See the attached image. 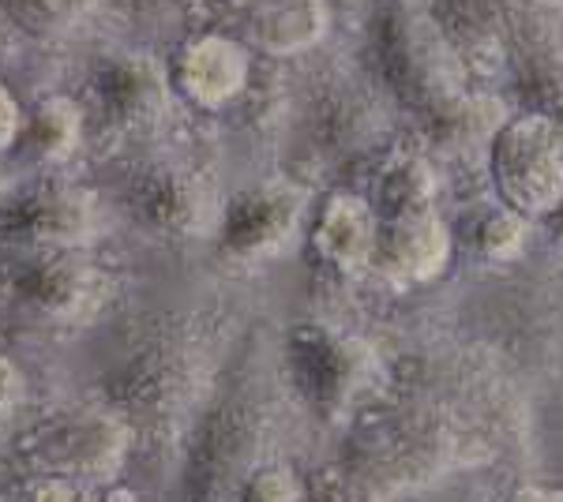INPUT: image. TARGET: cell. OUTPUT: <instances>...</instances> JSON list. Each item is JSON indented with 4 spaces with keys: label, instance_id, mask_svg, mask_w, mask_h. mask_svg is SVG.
<instances>
[{
    "label": "cell",
    "instance_id": "6da1fadb",
    "mask_svg": "<svg viewBox=\"0 0 563 502\" xmlns=\"http://www.w3.org/2000/svg\"><path fill=\"white\" fill-rule=\"evenodd\" d=\"M214 353L207 334L188 319L158 326L121 368L109 376V405L132 424L135 439L154 446L177 439L199 413Z\"/></svg>",
    "mask_w": 563,
    "mask_h": 502
},
{
    "label": "cell",
    "instance_id": "7a4b0ae2",
    "mask_svg": "<svg viewBox=\"0 0 563 502\" xmlns=\"http://www.w3.org/2000/svg\"><path fill=\"white\" fill-rule=\"evenodd\" d=\"M368 53L387 94L413 116L474 87L432 4L424 0H372Z\"/></svg>",
    "mask_w": 563,
    "mask_h": 502
},
{
    "label": "cell",
    "instance_id": "3957f363",
    "mask_svg": "<svg viewBox=\"0 0 563 502\" xmlns=\"http://www.w3.org/2000/svg\"><path fill=\"white\" fill-rule=\"evenodd\" d=\"M275 401L256 376H244L238 387L203 416L199 443L188 469L192 502H218L252 469L267 461V446L275 439Z\"/></svg>",
    "mask_w": 563,
    "mask_h": 502
},
{
    "label": "cell",
    "instance_id": "277c9868",
    "mask_svg": "<svg viewBox=\"0 0 563 502\" xmlns=\"http://www.w3.org/2000/svg\"><path fill=\"white\" fill-rule=\"evenodd\" d=\"M499 203L544 222L563 203V132L556 116L515 109L485 150Z\"/></svg>",
    "mask_w": 563,
    "mask_h": 502
},
{
    "label": "cell",
    "instance_id": "5b68a950",
    "mask_svg": "<svg viewBox=\"0 0 563 502\" xmlns=\"http://www.w3.org/2000/svg\"><path fill=\"white\" fill-rule=\"evenodd\" d=\"M282 368L297 398L323 420H339L372 376V353L357 334L323 319H301L282 337Z\"/></svg>",
    "mask_w": 563,
    "mask_h": 502
},
{
    "label": "cell",
    "instance_id": "8992f818",
    "mask_svg": "<svg viewBox=\"0 0 563 502\" xmlns=\"http://www.w3.org/2000/svg\"><path fill=\"white\" fill-rule=\"evenodd\" d=\"M132 443V424L113 405H87L42 420L20 443V458L31 472L87 483L113 477L129 458Z\"/></svg>",
    "mask_w": 563,
    "mask_h": 502
},
{
    "label": "cell",
    "instance_id": "52a82bcc",
    "mask_svg": "<svg viewBox=\"0 0 563 502\" xmlns=\"http://www.w3.org/2000/svg\"><path fill=\"white\" fill-rule=\"evenodd\" d=\"M124 203L143 230L174 236V241L218 233L225 210L211 172L180 158H162L143 166L124 188Z\"/></svg>",
    "mask_w": 563,
    "mask_h": 502
},
{
    "label": "cell",
    "instance_id": "ba28073f",
    "mask_svg": "<svg viewBox=\"0 0 563 502\" xmlns=\"http://www.w3.org/2000/svg\"><path fill=\"white\" fill-rule=\"evenodd\" d=\"M98 236L95 191L71 180H38L0 207V248L15 255L87 248Z\"/></svg>",
    "mask_w": 563,
    "mask_h": 502
},
{
    "label": "cell",
    "instance_id": "9c48e42d",
    "mask_svg": "<svg viewBox=\"0 0 563 502\" xmlns=\"http://www.w3.org/2000/svg\"><path fill=\"white\" fill-rule=\"evenodd\" d=\"M174 79L169 68L151 53H109L95 64L90 76V102L109 135L143 140L158 132L174 113Z\"/></svg>",
    "mask_w": 563,
    "mask_h": 502
},
{
    "label": "cell",
    "instance_id": "30bf717a",
    "mask_svg": "<svg viewBox=\"0 0 563 502\" xmlns=\"http://www.w3.org/2000/svg\"><path fill=\"white\" fill-rule=\"evenodd\" d=\"M451 439L443 416L429 405H406L395 409L384 424L368 427L361 435L357 450L361 461L346 465L353 480H361L368 491L379 488H410L417 469H435L451 458Z\"/></svg>",
    "mask_w": 563,
    "mask_h": 502
},
{
    "label": "cell",
    "instance_id": "8fae6325",
    "mask_svg": "<svg viewBox=\"0 0 563 502\" xmlns=\"http://www.w3.org/2000/svg\"><path fill=\"white\" fill-rule=\"evenodd\" d=\"M12 289L23 308L49 323H90L113 297V278L87 255V248H53L20 255Z\"/></svg>",
    "mask_w": 563,
    "mask_h": 502
},
{
    "label": "cell",
    "instance_id": "7c38bea8",
    "mask_svg": "<svg viewBox=\"0 0 563 502\" xmlns=\"http://www.w3.org/2000/svg\"><path fill=\"white\" fill-rule=\"evenodd\" d=\"M214 31L263 57H301L331 34L327 0H207Z\"/></svg>",
    "mask_w": 563,
    "mask_h": 502
},
{
    "label": "cell",
    "instance_id": "4fadbf2b",
    "mask_svg": "<svg viewBox=\"0 0 563 502\" xmlns=\"http://www.w3.org/2000/svg\"><path fill=\"white\" fill-rule=\"evenodd\" d=\"M308 217V196L294 180H260L225 203L218 244L233 259H271L297 241Z\"/></svg>",
    "mask_w": 563,
    "mask_h": 502
},
{
    "label": "cell",
    "instance_id": "5bb4252c",
    "mask_svg": "<svg viewBox=\"0 0 563 502\" xmlns=\"http://www.w3.org/2000/svg\"><path fill=\"white\" fill-rule=\"evenodd\" d=\"M522 109L563 113V4L560 0H515L511 68Z\"/></svg>",
    "mask_w": 563,
    "mask_h": 502
},
{
    "label": "cell",
    "instance_id": "9a60e30c",
    "mask_svg": "<svg viewBox=\"0 0 563 502\" xmlns=\"http://www.w3.org/2000/svg\"><path fill=\"white\" fill-rule=\"evenodd\" d=\"M455 248V230L443 222L440 207L413 210V214H390L379 217L368 274L398 289L429 286L451 267Z\"/></svg>",
    "mask_w": 563,
    "mask_h": 502
},
{
    "label": "cell",
    "instance_id": "2e32d148",
    "mask_svg": "<svg viewBox=\"0 0 563 502\" xmlns=\"http://www.w3.org/2000/svg\"><path fill=\"white\" fill-rule=\"evenodd\" d=\"M166 68L177 98L203 113H222L241 102L252 87V49H244L233 34L214 31V26L180 42Z\"/></svg>",
    "mask_w": 563,
    "mask_h": 502
},
{
    "label": "cell",
    "instance_id": "e0dca14e",
    "mask_svg": "<svg viewBox=\"0 0 563 502\" xmlns=\"http://www.w3.org/2000/svg\"><path fill=\"white\" fill-rule=\"evenodd\" d=\"M379 214L365 191L334 188L308 222V248L334 274H365L376 252Z\"/></svg>",
    "mask_w": 563,
    "mask_h": 502
},
{
    "label": "cell",
    "instance_id": "ac0fdd59",
    "mask_svg": "<svg viewBox=\"0 0 563 502\" xmlns=\"http://www.w3.org/2000/svg\"><path fill=\"white\" fill-rule=\"evenodd\" d=\"M507 116H511V109L504 105V98H496L493 90L466 87L459 94H451L448 102L432 105L429 113L417 116V124H421V135L432 150L470 154L488 150V143L496 140Z\"/></svg>",
    "mask_w": 563,
    "mask_h": 502
},
{
    "label": "cell",
    "instance_id": "d6986e66",
    "mask_svg": "<svg viewBox=\"0 0 563 502\" xmlns=\"http://www.w3.org/2000/svg\"><path fill=\"white\" fill-rule=\"evenodd\" d=\"M379 105L365 87L334 83L312 105V140L331 158H357L379 140Z\"/></svg>",
    "mask_w": 563,
    "mask_h": 502
},
{
    "label": "cell",
    "instance_id": "ffe728a7",
    "mask_svg": "<svg viewBox=\"0 0 563 502\" xmlns=\"http://www.w3.org/2000/svg\"><path fill=\"white\" fill-rule=\"evenodd\" d=\"M379 217L390 214H413V210H432L440 196V177L424 150L413 147H390L376 161L368 177V191Z\"/></svg>",
    "mask_w": 563,
    "mask_h": 502
},
{
    "label": "cell",
    "instance_id": "44dd1931",
    "mask_svg": "<svg viewBox=\"0 0 563 502\" xmlns=\"http://www.w3.org/2000/svg\"><path fill=\"white\" fill-rule=\"evenodd\" d=\"M530 217H522L519 210H511L496 199V203H481L462 217L455 230V244L470 255H477L481 263L504 267V263L522 259L526 248H530Z\"/></svg>",
    "mask_w": 563,
    "mask_h": 502
},
{
    "label": "cell",
    "instance_id": "7402d4cb",
    "mask_svg": "<svg viewBox=\"0 0 563 502\" xmlns=\"http://www.w3.org/2000/svg\"><path fill=\"white\" fill-rule=\"evenodd\" d=\"M20 140L38 161H65L84 143V109L65 94L42 98L23 121Z\"/></svg>",
    "mask_w": 563,
    "mask_h": 502
},
{
    "label": "cell",
    "instance_id": "603a6c76",
    "mask_svg": "<svg viewBox=\"0 0 563 502\" xmlns=\"http://www.w3.org/2000/svg\"><path fill=\"white\" fill-rule=\"evenodd\" d=\"M102 0H0V12L34 38H68L98 12Z\"/></svg>",
    "mask_w": 563,
    "mask_h": 502
},
{
    "label": "cell",
    "instance_id": "cb8c5ba5",
    "mask_svg": "<svg viewBox=\"0 0 563 502\" xmlns=\"http://www.w3.org/2000/svg\"><path fill=\"white\" fill-rule=\"evenodd\" d=\"M238 502H308L305 480L297 477L289 465L282 461H263L260 469H252L241 480Z\"/></svg>",
    "mask_w": 563,
    "mask_h": 502
},
{
    "label": "cell",
    "instance_id": "d4e9b609",
    "mask_svg": "<svg viewBox=\"0 0 563 502\" xmlns=\"http://www.w3.org/2000/svg\"><path fill=\"white\" fill-rule=\"evenodd\" d=\"M0 502H90L79 480L31 472L23 480H0Z\"/></svg>",
    "mask_w": 563,
    "mask_h": 502
},
{
    "label": "cell",
    "instance_id": "484cf974",
    "mask_svg": "<svg viewBox=\"0 0 563 502\" xmlns=\"http://www.w3.org/2000/svg\"><path fill=\"white\" fill-rule=\"evenodd\" d=\"M23 394H26V382L20 376V368L8 356H0V424L8 416H15V409L23 405Z\"/></svg>",
    "mask_w": 563,
    "mask_h": 502
},
{
    "label": "cell",
    "instance_id": "4316f807",
    "mask_svg": "<svg viewBox=\"0 0 563 502\" xmlns=\"http://www.w3.org/2000/svg\"><path fill=\"white\" fill-rule=\"evenodd\" d=\"M132 12L151 15V20H174V15H192L203 12L207 0H129Z\"/></svg>",
    "mask_w": 563,
    "mask_h": 502
},
{
    "label": "cell",
    "instance_id": "83f0119b",
    "mask_svg": "<svg viewBox=\"0 0 563 502\" xmlns=\"http://www.w3.org/2000/svg\"><path fill=\"white\" fill-rule=\"evenodd\" d=\"M23 132V113H20V102H15V94L0 83V154L12 147L15 140H20Z\"/></svg>",
    "mask_w": 563,
    "mask_h": 502
},
{
    "label": "cell",
    "instance_id": "f1b7e54d",
    "mask_svg": "<svg viewBox=\"0 0 563 502\" xmlns=\"http://www.w3.org/2000/svg\"><path fill=\"white\" fill-rule=\"evenodd\" d=\"M507 502H563V488H519Z\"/></svg>",
    "mask_w": 563,
    "mask_h": 502
},
{
    "label": "cell",
    "instance_id": "f546056e",
    "mask_svg": "<svg viewBox=\"0 0 563 502\" xmlns=\"http://www.w3.org/2000/svg\"><path fill=\"white\" fill-rule=\"evenodd\" d=\"M544 225H549L552 241H556V244H560V248H563V203H560L556 210H552V214H549V217H544Z\"/></svg>",
    "mask_w": 563,
    "mask_h": 502
},
{
    "label": "cell",
    "instance_id": "4dcf8cb0",
    "mask_svg": "<svg viewBox=\"0 0 563 502\" xmlns=\"http://www.w3.org/2000/svg\"><path fill=\"white\" fill-rule=\"evenodd\" d=\"M98 502H143V499L135 495V491H129V488H113V491H106Z\"/></svg>",
    "mask_w": 563,
    "mask_h": 502
},
{
    "label": "cell",
    "instance_id": "1f68e13d",
    "mask_svg": "<svg viewBox=\"0 0 563 502\" xmlns=\"http://www.w3.org/2000/svg\"><path fill=\"white\" fill-rule=\"evenodd\" d=\"M331 8H357V4H372V0H327Z\"/></svg>",
    "mask_w": 563,
    "mask_h": 502
}]
</instances>
